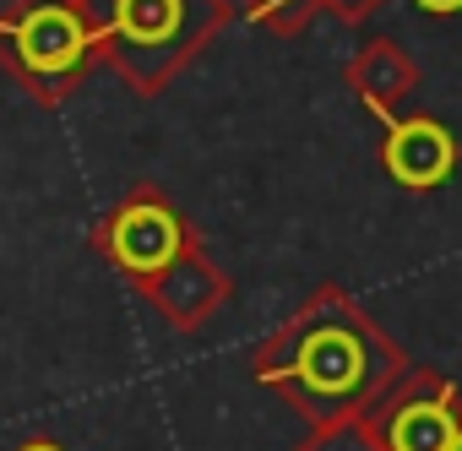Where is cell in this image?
<instances>
[{"instance_id":"cell-1","label":"cell","mask_w":462,"mask_h":451,"mask_svg":"<svg viewBox=\"0 0 462 451\" xmlns=\"http://www.w3.org/2000/svg\"><path fill=\"white\" fill-rule=\"evenodd\" d=\"M408 364V348L343 283H321L256 343L251 381L278 391L310 429H337L359 424Z\"/></svg>"},{"instance_id":"cell-2","label":"cell","mask_w":462,"mask_h":451,"mask_svg":"<svg viewBox=\"0 0 462 451\" xmlns=\"http://www.w3.org/2000/svg\"><path fill=\"white\" fill-rule=\"evenodd\" d=\"M82 12L98 66H109L136 98H158L235 23L228 0H82Z\"/></svg>"},{"instance_id":"cell-3","label":"cell","mask_w":462,"mask_h":451,"mask_svg":"<svg viewBox=\"0 0 462 451\" xmlns=\"http://www.w3.org/2000/svg\"><path fill=\"white\" fill-rule=\"evenodd\" d=\"M98 66L82 0H12L0 12V71L33 104L60 109Z\"/></svg>"},{"instance_id":"cell-4","label":"cell","mask_w":462,"mask_h":451,"mask_svg":"<svg viewBox=\"0 0 462 451\" xmlns=\"http://www.w3.org/2000/svg\"><path fill=\"white\" fill-rule=\"evenodd\" d=\"M196 240V229L185 223V212L158 190V185H131L98 223H93V235L88 245L136 289L142 278H152L163 262H174L185 245Z\"/></svg>"},{"instance_id":"cell-5","label":"cell","mask_w":462,"mask_h":451,"mask_svg":"<svg viewBox=\"0 0 462 451\" xmlns=\"http://www.w3.org/2000/svg\"><path fill=\"white\" fill-rule=\"evenodd\" d=\"M457 419H462L457 381L430 364H408L359 424L381 451H446L457 435Z\"/></svg>"},{"instance_id":"cell-6","label":"cell","mask_w":462,"mask_h":451,"mask_svg":"<svg viewBox=\"0 0 462 451\" xmlns=\"http://www.w3.org/2000/svg\"><path fill=\"white\" fill-rule=\"evenodd\" d=\"M136 294L163 316V327L169 332H180V337H190V332H201L228 299H235V278H228L217 262H212V251L201 245V235L174 256V262H163L152 278H142L136 283Z\"/></svg>"},{"instance_id":"cell-7","label":"cell","mask_w":462,"mask_h":451,"mask_svg":"<svg viewBox=\"0 0 462 451\" xmlns=\"http://www.w3.org/2000/svg\"><path fill=\"white\" fill-rule=\"evenodd\" d=\"M381 169L402 190H440L457 174V136L435 115H397L381 109Z\"/></svg>"},{"instance_id":"cell-8","label":"cell","mask_w":462,"mask_h":451,"mask_svg":"<svg viewBox=\"0 0 462 451\" xmlns=\"http://www.w3.org/2000/svg\"><path fill=\"white\" fill-rule=\"evenodd\" d=\"M343 82L370 115H381V109H397L419 87V60L397 39H365L354 50V60L343 66Z\"/></svg>"},{"instance_id":"cell-9","label":"cell","mask_w":462,"mask_h":451,"mask_svg":"<svg viewBox=\"0 0 462 451\" xmlns=\"http://www.w3.org/2000/svg\"><path fill=\"white\" fill-rule=\"evenodd\" d=\"M240 12L256 28H267L278 39H294V33H305L321 17V0H240Z\"/></svg>"},{"instance_id":"cell-10","label":"cell","mask_w":462,"mask_h":451,"mask_svg":"<svg viewBox=\"0 0 462 451\" xmlns=\"http://www.w3.org/2000/svg\"><path fill=\"white\" fill-rule=\"evenodd\" d=\"M294 451H381L365 424H337V429H310Z\"/></svg>"},{"instance_id":"cell-11","label":"cell","mask_w":462,"mask_h":451,"mask_svg":"<svg viewBox=\"0 0 462 451\" xmlns=\"http://www.w3.org/2000/svg\"><path fill=\"white\" fill-rule=\"evenodd\" d=\"M375 6H381V0H321V12H332V17H337V23H348V28H359Z\"/></svg>"},{"instance_id":"cell-12","label":"cell","mask_w":462,"mask_h":451,"mask_svg":"<svg viewBox=\"0 0 462 451\" xmlns=\"http://www.w3.org/2000/svg\"><path fill=\"white\" fill-rule=\"evenodd\" d=\"M419 6H424L430 17H457V12H462V0H419Z\"/></svg>"},{"instance_id":"cell-13","label":"cell","mask_w":462,"mask_h":451,"mask_svg":"<svg viewBox=\"0 0 462 451\" xmlns=\"http://www.w3.org/2000/svg\"><path fill=\"white\" fill-rule=\"evenodd\" d=\"M12 451H66L60 440H23V446H12Z\"/></svg>"},{"instance_id":"cell-14","label":"cell","mask_w":462,"mask_h":451,"mask_svg":"<svg viewBox=\"0 0 462 451\" xmlns=\"http://www.w3.org/2000/svg\"><path fill=\"white\" fill-rule=\"evenodd\" d=\"M446 451H462V419H457V435H451V446Z\"/></svg>"}]
</instances>
